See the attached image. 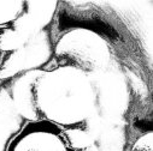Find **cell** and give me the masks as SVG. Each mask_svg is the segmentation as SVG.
I'll return each instance as SVG.
<instances>
[{
  "label": "cell",
  "instance_id": "cell-2",
  "mask_svg": "<svg viewBox=\"0 0 153 151\" xmlns=\"http://www.w3.org/2000/svg\"><path fill=\"white\" fill-rule=\"evenodd\" d=\"M53 54L58 65L79 68L87 74L106 70L112 59L107 41L87 28H74L60 35Z\"/></svg>",
  "mask_w": 153,
  "mask_h": 151
},
{
  "label": "cell",
  "instance_id": "cell-4",
  "mask_svg": "<svg viewBox=\"0 0 153 151\" xmlns=\"http://www.w3.org/2000/svg\"><path fill=\"white\" fill-rule=\"evenodd\" d=\"M28 10V3L22 0H0V28L16 23Z\"/></svg>",
  "mask_w": 153,
  "mask_h": 151
},
{
  "label": "cell",
  "instance_id": "cell-3",
  "mask_svg": "<svg viewBox=\"0 0 153 151\" xmlns=\"http://www.w3.org/2000/svg\"><path fill=\"white\" fill-rule=\"evenodd\" d=\"M5 151H77L65 131L42 119L29 120L9 141Z\"/></svg>",
  "mask_w": 153,
  "mask_h": 151
},
{
  "label": "cell",
  "instance_id": "cell-5",
  "mask_svg": "<svg viewBox=\"0 0 153 151\" xmlns=\"http://www.w3.org/2000/svg\"><path fill=\"white\" fill-rule=\"evenodd\" d=\"M133 151H152V132H148L137 139Z\"/></svg>",
  "mask_w": 153,
  "mask_h": 151
},
{
  "label": "cell",
  "instance_id": "cell-6",
  "mask_svg": "<svg viewBox=\"0 0 153 151\" xmlns=\"http://www.w3.org/2000/svg\"><path fill=\"white\" fill-rule=\"evenodd\" d=\"M3 51L1 49H0V65H1V62H3Z\"/></svg>",
  "mask_w": 153,
  "mask_h": 151
},
{
  "label": "cell",
  "instance_id": "cell-1",
  "mask_svg": "<svg viewBox=\"0 0 153 151\" xmlns=\"http://www.w3.org/2000/svg\"><path fill=\"white\" fill-rule=\"evenodd\" d=\"M31 98L39 119L65 132L86 126L98 106V92L89 74L63 65L40 72L31 86Z\"/></svg>",
  "mask_w": 153,
  "mask_h": 151
}]
</instances>
